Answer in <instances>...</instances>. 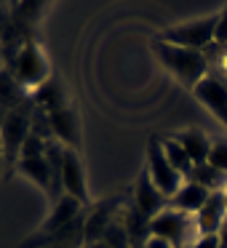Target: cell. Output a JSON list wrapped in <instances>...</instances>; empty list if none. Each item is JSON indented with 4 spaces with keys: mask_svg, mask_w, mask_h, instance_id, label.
<instances>
[{
    "mask_svg": "<svg viewBox=\"0 0 227 248\" xmlns=\"http://www.w3.org/2000/svg\"><path fill=\"white\" fill-rule=\"evenodd\" d=\"M166 203H168V198L152 184L150 173L145 171L139 179H136V187H134V208L142 211L147 219H152V216H158L163 208H166Z\"/></svg>",
    "mask_w": 227,
    "mask_h": 248,
    "instance_id": "30bf717a",
    "label": "cell"
},
{
    "mask_svg": "<svg viewBox=\"0 0 227 248\" xmlns=\"http://www.w3.org/2000/svg\"><path fill=\"white\" fill-rule=\"evenodd\" d=\"M161 144H163V152H166L168 163H171V166L177 168V171L182 173L184 179H190V173H193L195 163L190 160V155H187V152H184V147L179 144L177 139H163Z\"/></svg>",
    "mask_w": 227,
    "mask_h": 248,
    "instance_id": "44dd1931",
    "label": "cell"
},
{
    "mask_svg": "<svg viewBox=\"0 0 227 248\" xmlns=\"http://www.w3.org/2000/svg\"><path fill=\"white\" fill-rule=\"evenodd\" d=\"M115 208H118V203L110 200V203H102L91 211V216L86 219V227H83V243H86V246L102 240L104 230L115 221Z\"/></svg>",
    "mask_w": 227,
    "mask_h": 248,
    "instance_id": "7c38bea8",
    "label": "cell"
},
{
    "mask_svg": "<svg viewBox=\"0 0 227 248\" xmlns=\"http://www.w3.org/2000/svg\"><path fill=\"white\" fill-rule=\"evenodd\" d=\"M209 163L214 168H219L222 173H227V141H214V144H211Z\"/></svg>",
    "mask_w": 227,
    "mask_h": 248,
    "instance_id": "cb8c5ba5",
    "label": "cell"
},
{
    "mask_svg": "<svg viewBox=\"0 0 227 248\" xmlns=\"http://www.w3.org/2000/svg\"><path fill=\"white\" fill-rule=\"evenodd\" d=\"M46 147H49V141H46V139L30 134L27 141H24V147H22V155H19V160H22V157H43V155H46Z\"/></svg>",
    "mask_w": 227,
    "mask_h": 248,
    "instance_id": "603a6c76",
    "label": "cell"
},
{
    "mask_svg": "<svg viewBox=\"0 0 227 248\" xmlns=\"http://www.w3.org/2000/svg\"><path fill=\"white\" fill-rule=\"evenodd\" d=\"M190 227H195V221H190L187 214H182L177 208H163L158 216L150 219V235L163 237L177 248L190 240Z\"/></svg>",
    "mask_w": 227,
    "mask_h": 248,
    "instance_id": "8992f818",
    "label": "cell"
},
{
    "mask_svg": "<svg viewBox=\"0 0 227 248\" xmlns=\"http://www.w3.org/2000/svg\"><path fill=\"white\" fill-rule=\"evenodd\" d=\"M177 141L184 147V152L190 155V160H193L195 166H200V163H209L211 141H209V136H206L200 128H187V131H182V134L177 136Z\"/></svg>",
    "mask_w": 227,
    "mask_h": 248,
    "instance_id": "9a60e30c",
    "label": "cell"
},
{
    "mask_svg": "<svg viewBox=\"0 0 227 248\" xmlns=\"http://www.w3.org/2000/svg\"><path fill=\"white\" fill-rule=\"evenodd\" d=\"M216 237H219V248H227V219L222 221L219 232H216Z\"/></svg>",
    "mask_w": 227,
    "mask_h": 248,
    "instance_id": "83f0119b",
    "label": "cell"
},
{
    "mask_svg": "<svg viewBox=\"0 0 227 248\" xmlns=\"http://www.w3.org/2000/svg\"><path fill=\"white\" fill-rule=\"evenodd\" d=\"M120 221H123L126 230H129L131 243H134V246H145L147 237H150V219H147L142 211H136L134 205H131V208L120 216Z\"/></svg>",
    "mask_w": 227,
    "mask_h": 248,
    "instance_id": "ffe728a7",
    "label": "cell"
},
{
    "mask_svg": "<svg viewBox=\"0 0 227 248\" xmlns=\"http://www.w3.org/2000/svg\"><path fill=\"white\" fill-rule=\"evenodd\" d=\"M62 189L65 195L75 198L81 205L88 203V184L83 176V166L75 150H65V163H62Z\"/></svg>",
    "mask_w": 227,
    "mask_h": 248,
    "instance_id": "52a82bcc",
    "label": "cell"
},
{
    "mask_svg": "<svg viewBox=\"0 0 227 248\" xmlns=\"http://www.w3.org/2000/svg\"><path fill=\"white\" fill-rule=\"evenodd\" d=\"M102 240L107 243L110 248H131V246H134V243H131V237H129V230H126V224L120 219H115L113 224L104 230Z\"/></svg>",
    "mask_w": 227,
    "mask_h": 248,
    "instance_id": "7402d4cb",
    "label": "cell"
},
{
    "mask_svg": "<svg viewBox=\"0 0 227 248\" xmlns=\"http://www.w3.org/2000/svg\"><path fill=\"white\" fill-rule=\"evenodd\" d=\"M209 189L206 187H200V184H195V182H184L182 187H179V192L174 195L168 203H171V208H177V211H182V214H198L200 208H203V203L209 200Z\"/></svg>",
    "mask_w": 227,
    "mask_h": 248,
    "instance_id": "4fadbf2b",
    "label": "cell"
},
{
    "mask_svg": "<svg viewBox=\"0 0 227 248\" xmlns=\"http://www.w3.org/2000/svg\"><path fill=\"white\" fill-rule=\"evenodd\" d=\"M8 19H11V16H8V11H6L3 6H0V38H3V32H6V24H8Z\"/></svg>",
    "mask_w": 227,
    "mask_h": 248,
    "instance_id": "f1b7e54d",
    "label": "cell"
},
{
    "mask_svg": "<svg viewBox=\"0 0 227 248\" xmlns=\"http://www.w3.org/2000/svg\"><path fill=\"white\" fill-rule=\"evenodd\" d=\"M78 216H81V203H78L75 198H70V195H65L59 203H54V211H51L49 221L40 227V235H51V232L65 230V227L70 224V221H75Z\"/></svg>",
    "mask_w": 227,
    "mask_h": 248,
    "instance_id": "5bb4252c",
    "label": "cell"
},
{
    "mask_svg": "<svg viewBox=\"0 0 227 248\" xmlns=\"http://www.w3.org/2000/svg\"><path fill=\"white\" fill-rule=\"evenodd\" d=\"M49 120H51V134L67 144V150H78L81 147V128H78V115H75V107H62L56 112H49Z\"/></svg>",
    "mask_w": 227,
    "mask_h": 248,
    "instance_id": "8fae6325",
    "label": "cell"
},
{
    "mask_svg": "<svg viewBox=\"0 0 227 248\" xmlns=\"http://www.w3.org/2000/svg\"><path fill=\"white\" fill-rule=\"evenodd\" d=\"M214 43L225 48L227 46V6L222 8V14H216V35H214Z\"/></svg>",
    "mask_w": 227,
    "mask_h": 248,
    "instance_id": "d4e9b609",
    "label": "cell"
},
{
    "mask_svg": "<svg viewBox=\"0 0 227 248\" xmlns=\"http://www.w3.org/2000/svg\"><path fill=\"white\" fill-rule=\"evenodd\" d=\"M32 102H35V107L43 109V112H56V109L67 107V96L54 78H51L49 83H43V86L32 93Z\"/></svg>",
    "mask_w": 227,
    "mask_h": 248,
    "instance_id": "e0dca14e",
    "label": "cell"
},
{
    "mask_svg": "<svg viewBox=\"0 0 227 248\" xmlns=\"http://www.w3.org/2000/svg\"><path fill=\"white\" fill-rule=\"evenodd\" d=\"M225 205H227V187H225Z\"/></svg>",
    "mask_w": 227,
    "mask_h": 248,
    "instance_id": "836d02e7",
    "label": "cell"
},
{
    "mask_svg": "<svg viewBox=\"0 0 227 248\" xmlns=\"http://www.w3.org/2000/svg\"><path fill=\"white\" fill-rule=\"evenodd\" d=\"M131 248H145V246H131Z\"/></svg>",
    "mask_w": 227,
    "mask_h": 248,
    "instance_id": "e575fe53",
    "label": "cell"
},
{
    "mask_svg": "<svg viewBox=\"0 0 227 248\" xmlns=\"http://www.w3.org/2000/svg\"><path fill=\"white\" fill-rule=\"evenodd\" d=\"M3 64H6V59H3V51H0V72L6 70V67H3Z\"/></svg>",
    "mask_w": 227,
    "mask_h": 248,
    "instance_id": "1f68e13d",
    "label": "cell"
},
{
    "mask_svg": "<svg viewBox=\"0 0 227 248\" xmlns=\"http://www.w3.org/2000/svg\"><path fill=\"white\" fill-rule=\"evenodd\" d=\"M32 115H35V107L30 102L8 109L6 123H3V128H0V139H3L6 160L11 157V160L19 163V155H22L24 141H27V136L32 134Z\"/></svg>",
    "mask_w": 227,
    "mask_h": 248,
    "instance_id": "277c9868",
    "label": "cell"
},
{
    "mask_svg": "<svg viewBox=\"0 0 227 248\" xmlns=\"http://www.w3.org/2000/svg\"><path fill=\"white\" fill-rule=\"evenodd\" d=\"M222 83H225V86H227V80H222Z\"/></svg>",
    "mask_w": 227,
    "mask_h": 248,
    "instance_id": "d590c367",
    "label": "cell"
},
{
    "mask_svg": "<svg viewBox=\"0 0 227 248\" xmlns=\"http://www.w3.org/2000/svg\"><path fill=\"white\" fill-rule=\"evenodd\" d=\"M147 173H150L152 184H155L168 200H171L174 195L179 192V187L184 184L182 182L184 176L168 163L166 152H163V144L158 139H150V144H147Z\"/></svg>",
    "mask_w": 227,
    "mask_h": 248,
    "instance_id": "5b68a950",
    "label": "cell"
},
{
    "mask_svg": "<svg viewBox=\"0 0 227 248\" xmlns=\"http://www.w3.org/2000/svg\"><path fill=\"white\" fill-rule=\"evenodd\" d=\"M193 93L200 104H206V107L214 112L216 120H222V123L227 125V86L219 78L209 75L206 80H200L198 86L193 88Z\"/></svg>",
    "mask_w": 227,
    "mask_h": 248,
    "instance_id": "ba28073f",
    "label": "cell"
},
{
    "mask_svg": "<svg viewBox=\"0 0 227 248\" xmlns=\"http://www.w3.org/2000/svg\"><path fill=\"white\" fill-rule=\"evenodd\" d=\"M43 248H78L75 243H49V246H43Z\"/></svg>",
    "mask_w": 227,
    "mask_h": 248,
    "instance_id": "f546056e",
    "label": "cell"
},
{
    "mask_svg": "<svg viewBox=\"0 0 227 248\" xmlns=\"http://www.w3.org/2000/svg\"><path fill=\"white\" fill-rule=\"evenodd\" d=\"M145 248H174V246L168 240H163V237L150 235V237H147V243H145Z\"/></svg>",
    "mask_w": 227,
    "mask_h": 248,
    "instance_id": "4316f807",
    "label": "cell"
},
{
    "mask_svg": "<svg viewBox=\"0 0 227 248\" xmlns=\"http://www.w3.org/2000/svg\"><path fill=\"white\" fill-rule=\"evenodd\" d=\"M187 182H195L200 187H206L209 192H225L227 187V173H222L219 168H214L211 163H200V166L193 168Z\"/></svg>",
    "mask_w": 227,
    "mask_h": 248,
    "instance_id": "ac0fdd59",
    "label": "cell"
},
{
    "mask_svg": "<svg viewBox=\"0 0 227 248\" xmlns=\"http://www.w3.org/2000/svg\"><path fill=\"white\" fill-rule=\"evenodd\" d=\"M225 219H227L225 192H211L209 200L203 203V208H200L198 214L193 216L195 232H198V235H216Z\"/></svg>",
    "mask_w": 227,
    "mask_h": 248,
    "instance_id": "9c48e42d",
    "label": "cell"
},
{
    "mask_svg": "<svg viewBox=\"0 0 227 248\" xmlns=\"http://www.w3.org/2000/svg\"><path fill=\"white\" fill-rule=\"evenodd\" d=\"M155 54L161 56L166 70H171V75L179 78V80L190 88H195L200 80L209 78L211 64H209V56H206L203 51L179 48V46H171V43H166V40H158Z\"/></svg>",
    "mask_w": 227,
    "mask_h": 248,
    "instance_id": "6da1fadb",
    "label": "cell"
},
{
    "mask_svg": "<svg viewBox=\"0 0 227 248\" xmlns=\"http://www.w3.org/2000/svg\"><path fill=\"white\" fill-rule=\"evenodd\" d=\"M214 35H216V14L214 16H203V19L177 24V27H168V30H163V35L158 40H166V43L179 46V48L203 51L206 54L214 46Z\"/></svg>",
    "mask_w": 227,
    "mask_h": 248,
    "instance_id": "7a4b0ae2",
    "label": "cell"
},
{
    "mask_svg": "<svg viewBox=\"0 0 227 248\" xmlns=\"http://www.w3.org/2000/svg\"><path fill=\"white\" fill-rule=\"evenodd\" d=\"M190 248H219V237L216 235H200L193 240V246Z\"/></svg>",
    "mask_w": 227,
    "mask_h": 248,
    "instance_id": "484cf974",
    "label": "cell"
},
{
    "mask_svg": "<svg viewBox=\"0 0 227 248\" xmlns=\"http://www.w3.org/2000/svg\"><path fill=\"white\" fill-rule=\"evenodd\" d=\"M83 248H110L104 240H97V243H88V246H83Z\"/></svg>",
    "mask_w": 227,
    "mask_h": 248,
    "instance_id": "4dcf8cb0",
    "label": "cell"
},
{
    "mask_svg": "<svg viewBox=\"0 0 227 248\" xmlns=\"http://www.w3.org/2000/svg\"><path fill=\"white\" fill-rule=\"evenodd\" d=\"M16 168L27 179H32L43 192L51 195V187H54V173H51V166H49V160H46V155L43 157H22V160L16 163Z\"/></svg>",
    "mask_w": 227,
    "mask_h": 248,
    "instance_id": "2e32d148",
    "label": "cell"
},
{
    "mask_svg": "<svg viewBox=\"0 0 227 248\" xmlns=\"http://www.w3.org/2000/svg\"><path fill=\"white\" fill-rule=\"evenodd\" d=\"M3 157H6V152H3V139H0V160H3Z\"/></svg>",
    "mask_w": 227,
    "mask_h": 248,
    "instance_id": "d6a6232c",
    "label": "cell"
},
{
    "mask_svg": "<svg viewBox=\"0 0 227 248\" xmlns=\"http://www.w3.org/2000/svg\"><path fill=\"white\" fill-rule=\"evenodd\" d=\"M14 75H16V80L22 83V88L27 91V88H32V91H38L43 83L51 80V67H49V59H46V54L40 51L38 43H32V40L27 38V43L22 46V51H19L16 62H14Z\"/></svg>",
    "mask_w": 227,
    "mask_h": 248,
    "instance_id": "3957f363",
    "label": "cell"
},
{
    "mask_svg": "<svg viewBox=\"0 0 227 248\" xmlns=\"http://www.w3.org/2000/svg\"><path fill=\"white\" fill-rule=\"evenodd\" d=\"M24 102H27V99H24L22 83L16 80V75H14L11 70H3L0 72V104L6 109H14Z\"/></svg>",
    "mask_w": 227,
    "mask_h": 248,
    "instance_id": "d6986e66",
    "label": "cell"
}]
</instances>
